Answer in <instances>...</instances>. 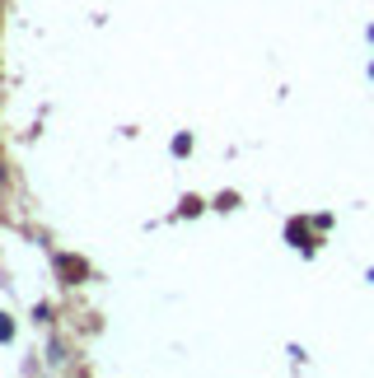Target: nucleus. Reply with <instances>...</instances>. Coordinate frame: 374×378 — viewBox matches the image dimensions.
Masks as SVG:
<instances>
[{"mask_svg": "<svg viewBox=\"0 0 374 378\" xmlns=\"http://www.w3.org/2000/svg\"><path fill=\"white\" fill-rule=\"evenodd\" d=\"M10 332H14V323L5 318V313H0V341H10Z\"/></svg>", "mask_w": 374, "mask_h": 378, "instance_id": "nucleus-1", "label": "nucleus"}]
</instances>
